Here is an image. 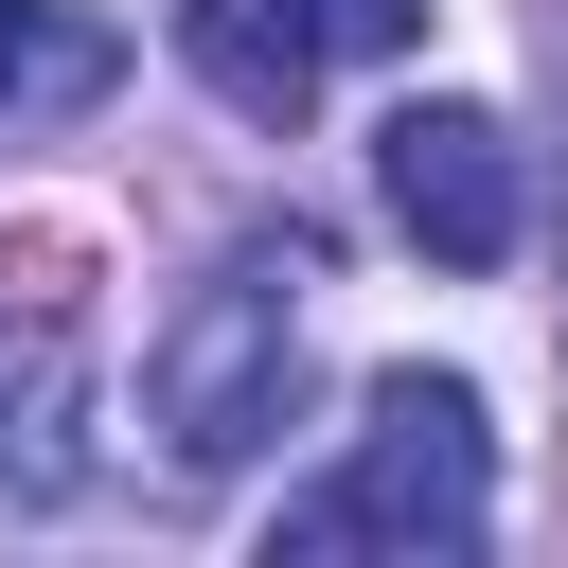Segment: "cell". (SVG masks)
Here are the masks:
<instances>
[{"label": "cell", "instance_id": "1", "mask_svg": "<svg viewBox=\"0 0 568 568\" xmlns=\"http://www.w3.org/2000/svg\"><path fill=\"white\" fill-rule=\"evenodd\" d=\"M302 284H320V248L284 231V248H231V266L160 320V355H142V426L178 444V479H231V462L284 426V390H302Z\"/></svg>", "mask_w": 568, "mask_h": 568}, {"label": "cell", "instance_id": "2", "mask_svg": "<svg viewBox=\"0 0 568 568\" xmlns=\"http://www.w3.org/2000/svg\"><path fill=\"white\" fill-rule=\"evenodd\" d=\"M497 515V426L462 373H373V426L320 497H284V550H479Z\"/></svg>", "mask_w": 568, "mask_h": 568}, {"label": "cell", "instance_id": "3", "mask_svg": "<svg viewBox=\"0 0 568 568\" xmlns=\"http://www.w3.org/2000/svg\"><path fill=\"white\" fill-rule=\"evenodd\" d=\"M89 479V302L71 248H36L0 284V515H53Z\"/></svg>", "mask_w": 568, "mask_h": 568}, {"label": "cell", "instance_id": "4", "mask_svg": "<svg viewBox=\"0 0 568 568\" xmlns=\"http://www.w3.org/2000/svg\"><path fill=\"white\" fill-rule=\"evenodd\" d=\"M373 178H390V231H408L426 266H515V231H532L497 106H390V124H373Z\"/></svg>", "mask_w": 568, "mask_h": 568}, {"label": "cell", "instance_id": "5", "mask_svg": "<svg viewBox=\"0 0 568 568\" xmlns=\"http://www.w3.org/2000/svg\"><path fill=\"white\" fill-rule=\"evenodd\" d=\"M178 53L213 71V106L302 124L320 106V0H178Z\"/></svg>", "mask_w": 568, "mask_h": 568}, {"label": "cell", "instance_id": "6", "mask_svg": "<svg viewBox=\"0 0 568 568\" xmlns=\"http://www.w3.org/2000/svg\"><path fill=\"white\" fill-rule=\"evenodd\" d=\"M106 71H124V36H106V18H71V0H0V142H36V124H71V106H106Z\"/></svg>", "mask_w": 568, "mask_h": 568}, {"label": "cell", "instance_id": "7", "mask_svg": "<svg viewBox=\"0 0 568 568\" xmlns=\"http://www.w3.org/2000/svg\"><path fill=\"white\" fill-rule=\"evenodd\" d=\"M426 0H320V53H408Z\"/></svg>", "mask_w": 568, "mask_h": 568}]
</instances>
